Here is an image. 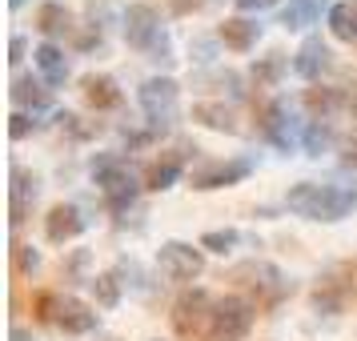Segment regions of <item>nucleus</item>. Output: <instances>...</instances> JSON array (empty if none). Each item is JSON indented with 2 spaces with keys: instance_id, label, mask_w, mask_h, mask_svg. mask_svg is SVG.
Masks as SVG:
<instances>
[{
  "instance_id": "nucleus-1",
  "label": "nucleus",
  "mask_w": 357,
  "mask_h": 341,
  "mask_svg": "<svg viewBox=\"0 0 357 341\" xmlns=\"http://www.w3.org/2000/svg\"><path fill=\"white\" fill-rule=\"evenodd\" d=\"M285 205H289V213L305 217V221L333 225V221H345V217L357 209V189H354V185H317V181H297L289 193H285Z\"/></svg>"
},
{
  "instance_id": "nucleus-2",
  "label": "nucleus",
  "mask_w": 357,
  "mask_h": 341,
  "mask_svg": "<svg viewBox=\"0 0 357 341\" xmlns=\"http://www.w3.org/2000/svg\"><path fill=\"white\" fill-rule=\"evenodd\" d=\"M93 181H97L109 213H116V217H125L137 205V193L145 189V185H137V177H132V169L125 165V157H116V153H105V157L93 161Z\"/></svg>"
},
{
  "instance_id": "nucleus-3",
  "label": "nucleus",
  "mask_w": 357,
  "mask_h": 341,
  "mask_svg": "<svg viewBox=\"0 0 357 341\" xmlns=\"http://www.w3.org/2000/svg\"><path fill=\"white\" fill-rule=\"evenodd\" d=\"M137 100H141V113H145L149 129L161 132L169 125H177L181 116V84L173 77H149L141 89H137Z\"/></svg>"
},
{
  "instance_id": "nucleus-4",
  "label": "nucleus",
  "mask_w": 357,
  "mask_h": 341,
  "mask_svg": "<svg viewBox=\"0 0 357 341\" xmlns=\"http://www.w3.org/2000/svg\"><path fill=\"white\" fill-rule=\"evenodd\" d=\"M229 281H237L241 289L257 293V305H265V309H273L281 297L293 293L285 273H281L277 265H269V261H245V265H237V269L229 273Z\"/></svg>"
},
{
  "instance_id": "nucleus-5",
  "label": "nucleus",
  "mask_w": 357,
  "mask_h": 341,
  "mask_svg": "<svg viewBox=\"0 0 357 341\" xmlns=\"http://www.w3.org/2000/svg\"><path fill=\"white\" fill-rule=\"evenodd\" d=\"M257 321V305L241 297V293H229L213 305V325H209V341H245L249 329Z\"/></svg>"
},
{
  "instance_id": "nucleus-6",
  "label": "nucleus",
  "mask_w": 357,
  "mask_h": 341,
  "mask_svg": "<svg viewBox=\"0 0 357 341\" xmlns=\"http://www.w3.org/2000/svg\"><path fill=\"white\" fill-rule=\"evenodd\" d=\"M213 301L205 289H185L173 301V313H169V321H173V333H177L181 341H197L201 333H209L213 325Z\"/></svg>"
},
{
  "instance_id": "nucleus-7",
  "label": "nucleus",
  "mask_w": 357,
  "mask_h": 341,
  "mask_svg": "<svg viewBox=\"0 0 357 341\" xmlns=\"http://www.w3.org/2000/svg\"><path fill=\"white\" fill-rule=\"evenodd\" d=\"M354 265H329L321 277H317V285H313V309L317 313H325V317H337V313H345V305H349V297H354Z\"/></svg>"
},
{
  "instance_id": "nucleus-8",
  "label": "nucleus",
  "mask_w": 357,
  "mask_h": 341,
  "mask_svg": "<svg viewBox=\"0 0 357 341\" xmlns=\"http://www.w3.org/2000/svg\"><path fill=\"white\" fill-rule=\"evenodd\" d=\"M121 33H125V45L137 52H153L169 36L161 29V13L153 4H129L121 13Z\"/></svg>"
},
{
  "instance_id": "nucleus-9",
  "label": "nucleus",
  "mask_w": 357,
  "mask_h": 341,
  "mask_svg": "<svg viewBox=\"0 0 357 341\" xmlns=\"http://www.w3.org/2000/svg\"><path fill=\"white\" fill-rule=\"evenodd\" d=\"M253 173V161L245 157H229V161H201L197 169H189V185L197 193H213V189H229V185H241Z\"/></svg>"
},
{
  "instance_id": "nucleus-10",
  "label": "nucleus",
  "mask_w": 357,
  "mask_h": 341,
  "mask_svg": "<svg viewBox=\"0 0 357 341\" xmlns=\"http://www.w3.org/2000/svg\"><path fill=\"white\" fill-rule=\"evenodd\" d=\"M157 269H161L169 281H193V277L205 273V249L189 241H165L157 249Z\"/></svg>"
},
{
  "instance_id": "nucleus-11",
  "label": "nucleus",
  "mask_w": 357,
  "mask_h": 341,
  "mask_svg": "<svg viewBox=\"0 0 357 341\" xmlns=\"http://www.w3.org/2000/svg\"><path fill=\"white\" fill-rule=\"evenodd\" d=\"M36 197H40V173L13 161V169H8V225L20 229L29 221Z\"/></svg>"
},
{
  "instance_id": "nucleus-12",
  "label": "nucleus",
  "mask_w": 357,
  "mask_h": 341,
  "mask_svg": "<svg viewBox=\"0 0 357 341\" xmlns=\"http://www.w3.org/2000/svg\"><path fill=\"white\" fill-rule=\"evenodd\" d=\"M97 325H100V313L89 305V301L73 297V293H61V297H56V329H61L65 338H89Z\"/></svg>"
},
{
  "instance_id": "nucleus-13",
  "label": "nucleus",
  "mask_w": 357,
  "mask_h": 341,
  "mask_svg": "<svg viewBox=\"0 0 357 341\" xmlns=\"http://www.w3.org/2000/svg\"><path fill=\"white\" fill-rule=\"evenodd\" d=\"M81 233H84L81 205H73V201H56V205L45 213V241L49 245H68V241H77Z\"/></svg>"
},
{
  "instance_id": "nucleus-14",
  "label": "nucleus",
  "mask_w": 357,
  "mask_h": 341,
  "mask_svg": "<svg viewBox=\"0 0 357 341\" xmlns=\"http://www.w3.org/2000/svg\"><path fill=\"white\" fill-rule=\"evenodd\" d=\"M257 129H261V137H265L269 145H277L281 153H289L293 141H297V125H293L289 105H285V100H269V105L261 109Z\"/></svg>"
},
{
  "instance_id": "nucleus-15",
  "label": "nucleus",
  "mask_w": 357,
  "mask_h": 341,
  "mask_svg": "<svg viewBox=\"0 0 357 341\" xmlns=\"http://www.w3.org/2000/svg\"><path fill=\"white\" fill-rule=\"evenodd\" d=\"M329 68H333V49H329V40H321L317 33L305 36L301 49H297V56H293V73H297L301 81L317 84L321 73H329Z\"/></svg>"
},
{
  "instance_id": "nucleus-16",
  "label": "nucleus",
  "mask_w": 357,
  "mask_h": 341,
  "mask_svg": "<svg viewBox=\"0 0 357 341\" xmlns=\"http://www.w3.org/2000/svg\"><path fill=\"white\" fill-rule=\"evenodd\" d=\"M185 153H197V149L189 145H177L173 153H161L157 161L145 169V189L149 193H165V189H173L181 181V173H185Z\"/></svg>"
},
{
  "instance_id": "nucleus-17",
  "label": "nucleus",
  "mask_w": 357,
  "mask_h": 341,
  "mask_svg": "<svg viewBox=\"0 0 357 341\" xmlns=\"http://www.w3.org/2000/svg\"><path fill=\"white\" fill-rule=\"evenodd\" d=\"M81 97H84V105H89L93 113H109V109H121L125 93H121V84H116L109 73H84L81 77Z\"/></svg>"
},
{
  "instance_id": "nucleus-18",
  "label": "nucleus",
  "mask_w": 357,
  "mask_h": 341,
  "mask_svg": "<svg viewBox=\"0 0 357 341\" xmlns=\"http://www.w3.org/2000/svg\"><path fill=\"white\" fill-rule=\"evenodd\" d=\"M8 97L17 105V113H40V109L52 105V89L40 77H17L13 89H8Z\"/></svg>"
},
{
  "instance_id": "nucleus-19",
  "label": "nucleus",
  "mask_w": 357,
  "mask_h": 341,
  "mask_svg": "<svg viewBox=\"0 0 357 341\" xmlns=\"http://www.w3.org/2000/svg\"><path fill=\"white\" fill-rule=\"evenodd\" d=\"M217 40H221L225 49H233V52H249V49H257L261 24L257 20H249V17H229V20H221Z\"/></svg>"
},
{
  "instance_id": "nucleus-20",
  "label": "nucleus",
  "mask_w": 357,
  "mask_h": 341,
  "mask_svg": "<svg viewBox=\"0 0 357 341\" xmlns=\"http://www.w3.org/2000/svg\"><path fill=\"white\" fill-rule=\"evenodd\" d=\"M193 121L197 125H205V129L213 132H241V125H237V109L233 105H225V100H197L193 105Z\"/></svg>"
},
{
  "instance_id": "nucleus-21",
  "label": "nucleus",
  "mask_w": 357,
  "mask_h": 341,
  "mask_svg": "<svg viewBox=\"0 0 357 341\" xmlns=\"http://www.w3.org/2000/svg\"><path fill=\"white\" fill-rule=\"evenodd\" d=\"M33 61H36V73H40V81L49 84V89H56V84H65V81H68V56H65V49H56L52 40L36 45V49H33Z\"/></svg>"
},
{
  "instance_id": "nucleus-22",
  "label": "nucleus",
  "mask_w": 357,
  "mask_h": 341,
  "mask_svg": "<svg viewBox=\"0 0 357 341\" xmlns=\"http://www.w3.org/2000/svg\"><path fill=\"white\" fill-rule=\"evenodd\" d=\"M329 0H289L285 4V13H281V24L289 29V33H301L309 24H321V17H329Z\"/></svg>"
},
{
  "instance_id": "nucleus-23",
  "label": "nucleus",
  "mask_w": 357,
  "mask_h": 341,
  "mask_svg": "<svg viewBox=\"0 0 357 341\" xmlns=\"http://www.w3.org/2000/svg\"><path fill=\"white\" fill-rule=\"evenodd\" d=\"M36 33L45 40H56V36H68L73 33V13H68L61 0H45L36 8Z\"/></svg>"
},
{
  "instance_id": "nucleus-24",
  "label": "nucleus",
  "mask_w": 357,
  "mask_h": 341,
  "mask_svg": "<svg viewBox=\"0 0 357 341\" xmlns=\"http://www.w3.org/2000/svg\"><path fill=\"white\" fill-rule=\"evenodd\" d=\"M301 105L309 109V121H329L333 113H341V109H345V97H341V89L313 84V89H305Z\"/></svg>"
},
{
  "instance_id": "nucleus-25",
  "label": "nucleus",
  "mask_w": 357,
  "mask_h": 341,
  "mask_svg": "<svg viewBox=\"0 0 357 341\" xmlns=\"http://www.w3.org/2000/svg\"><path fill=\"white\" fill-rule=\"evenodd\" d=\"M325 20H329L333 40H341V45H357V0H341V4H333Z\"/></svg>"
},
{
  "instance_id": "nucleus-26",
  "label": "nucleus",
  "mask_w": 357,
  "mask_h": 341,
  "mask_svg": "<svg viewBox=\"0 0 357 341\" xmlns=\"http://www.w3.org/2000/svg\"><path fill=\"white\" fill-rule=\"evenodd\" d=\"M89 285H93V297H97L100 309H116V305H121V285H125V281H121V273H116V269L89 277Z\"/></svg>"
},
{
  "instance_id": "nucleus-27",
  "label": "nucleus",
  "mask_w": 357,
  "mask_h": 341,
  "mask_svg": "<svg viewBox=\"0 0 357 341\" xmlns=\"http://www.w3.org/2000/svg\"><path fill=\"white\" fill-rule=\"evenodd\" d=\"M333 125L329 121H305V132H301V145H305L309 157H321V153H329L333 149Z\"/></svg>"
},
{
  "instance_id": "nucleus-28",
  "label": "nucleus",
  "mask_w": 357,
  "mask_h": 341,
  "mask_svg": "<svg viewBox=\"0 0 357 341\" xmlns=\"http://www.w3.org/2000/svg\"><path fill=\"white\" fill-rule=\"evenodd\" d=\"M281 73H285V52H269V56H261L257 65H253V81L261 89H273L281 81Z\"/></svg>"
},
{
  "instance_id": "nucleus-29",
  "label": "nucleus",
  "mask_w": 357,
  "mask_h": 341,
  "mask_svg": "<svg viewBox=\"0 0 357 341\" xmlns=\"http://www.w3.org/2000/svg\"><path fill=\"white\" fill-rule=\"evenodd\" d=\"M241 245V233L237 229H209L205 237H201V249L205 253H229V249H237Z\"/></svg>"
},
{
  "instance_id": "nucleus-30",
  "label": "nucleus",
  "mask_w": 357,
  "mask_h": 341,
  "mask_svg": "<svg viewBox=\"0 0 357 341\" xmlns=\"http://www.w3.org/2000/svg\"><path fill=\"white\" fill-rule=\"evenodd\" d=\"M56 125H61L68 137H77V141H89V137H97L100 132L97 121H81L77 113H56Z\"/></svg>"
},
{
  "instance_id": "nucleus-31",
  "label": "nucleus",
  "mask_w": 357,
  "mask_h": 341,
  "mask_svg": "<svg viewBox=\"0 0 357 341\" xmlns=\"http://www.w3.org/2000/svg\"><path fill=\"white\" fill-rule=\"evenodd\" d=\"M13 269L20 277H33L40 269V253H36L33 245H13Z\"/></svg>"
},
{
  "instance_id": "nucleus-32",
  "label": "nucleus",
  "mask_w": 357,
  "mask_h": 341,
  "mask_svg": "<svg viewBox=\"0 0 357 341\" xmlns=\"http://www.w3.org/2000/svg\"><path fill=\"white\" fill-rule=\"evenodd\" d=\"M221 84V89H225L229 97H241V77H237V73H233V68H213L209 77H197V84Z\"/></svg>"
},
{
  "instance_id": "nucleus-33",
  "label": "nucleus",
  "mask_w": 357,
  "mask_h": 341,
  "mask_svg": "<svg viewBox=\"0 0 357 341\" xmlns=\"http://www.w3.org/2000/svg\"><path fill=\"white\" fill-rule=\"evenodd\" d=\"M56 297H61V293H36L33 297V313H36V321H52L56 325Z\"/></svg>"
},
{
  "instance_id": "nucleus-34",
  "label": "nucleus",
  "mask_w": 357,
  "mask_h": 341,
  "mask_svg": "<svg viewBox=\"0 0 357 341\" xmlns=\"http://www.w3.org/2000/svg\"><path fill=\"white\" fill-rule=\"evenodd\" d=\"M33 129H36V116L33 113H13V116H8V137H13V141H24Z\"/></svg>"
},
{
  "instance_id": "nucleus-35",
  "label": "nucleus",
  "mask_w": 357,
  "mask_h": 341,
  "mask_svg": "<svg viewBox=\"0 0 357 341\" xmlns=\"http://www.w3.org/2000/svg\"><path fill=\"white\" fill-rule=\"evenodd\" d=\"M24 52H29V40L17 33L13 40H8V65H20V61H24Z\"/></svg>"
},
{
  "instance_id": "nucleus-36",
  "label": "nucleus",
  "mask_w": 357,
  "mask_h": 341,
  "mask_svg": "<svg viewBox=\"0 0 357 341\" xmlns=\"http://www.w3.org/2000/svg\"><path fill=\"white\" fill-rule=\"evenodd\" d=\"M84 265H89V253H84V249H77V253H73V257L65 261V269H61V273L65 277H77L84 269Z\"/></svg>"
},
{
  "instance_id": "nucleus-37",
  "label": "nucleus",
  "mask_w": 357,
  "mask_h": 341,
  "mask_svg": "<svg viewBox=\"0 0 357 341\" xmlns=\"http://www.w3.org/2000/svg\"><path fill=\"white\" fill-rule=\"evenodd\" d=\"M273 4H281V0H237V8H245V13H261V8H273Z\"/></svg>"
},
{
  "instance_id": "nucleus-38",
  "label": "nucleus",
  "mask_w": 357,
  "mask_h": 341,
  "mask_svg": "<svg viewBox=\"0 0 357 341\" xmlns=\"http://www.w3.org/2000/svg\"><path fill=\"white\" fill-rule=\"evenodd\" d=\"M201 4H205V0H173V13H193Z\"/></svg>"
},
{
  "instance_id": "nucleus-39",
  "label": "nucleus",
  "mask_w": 357,
  "mask_h": 341,
  "mask_svg": "<svg viewBox=\"0 0 357 341\" xmlns=\"http://www.w3.org/2000/svg\"><path fill=\"white\" fill-rule=\"evenodd\" d=\"M8 341H36V338H33V329H24V325H13Z\"/></svg>"
},
{
  "instance_id": "nucleus-40",
  "label": "nucleus",
  "mask_w": 357,
  "mask_h": 341,
  "mask_svg": "<svg viewBox=\"0 0 357 341\" xmlns=\"http://www.w3.org/2000/svg\"><path fill=\"white\" fill-rule=\"evenodd\" d=\"M345 165H354L357 169V141H349V149H345Z\"/></svg>"
},
{
  "instance_id": "nucleus-41",
  "label": "nucleus",
  "mask_w": 357,
  "mask_h": 341,
  "mask_svg": "<svg viewBox=\"0 0 357 341\" xmlns=\"http://www.w3.org/2000/svg\"><path fill=\"white\" fill-rule=\"evenodd\" d=\"M8 8H24V0H8Z\"/></svg>"
}]
</instances>
